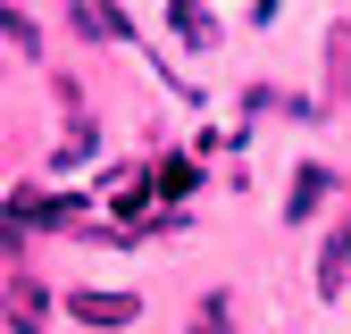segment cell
<instances>
[{
    "mask_svg": "<svg viewBox=\"0 0 351 334\" xmlns=\"http://www.w3.org/2000/svg\"><path fill=\"white\" fill-rule=\"evenodd\" d=\"M9 326H17V334H42V326H51V292H42L34 276L9 284Z\"/></svg>",
    "mask_w": 351,
    "mask_h": 334,
    "instance_id": "cell-1",
    "label": "cell"
},
{
    "mask_svg": "<svg viewBox=\"0 0 351 334\" xmlns=\"http://www.w3.org/2000/svg\"><path fill=\"white\" fill-rule=\"evenodd\" d=\"M84 326H125V318H134L143 301H134V292H75V301H67Z\"/></svg>",
    "mask_w": 351,
    "mask_h": 334,
    "instance_id": "cell-2",
    "label": "cell"
},
{
    "mask_svg": "<svg viewBox=\"0 0 351 334\" xmlns=\"http://www.w3.org/2000/svg\"><path fill=\"white\" fill-rule=\"evenodd\" d=\"M167 25H176V42H193V51H209V42H217L209 0H167Z\"/></svg>",
    "mask_w": 351,
    "mask_h": 334,
    "instance_id": "cell-3",
    "label": "cell"
},
{
    "mask_svg": "<svg viewBox=\"0 0 351 334\" xmlns=\"http://www.w3.org/2000/svg\"><path fill=\"white\" fill-rule=\"evenodd\" d=\"M343 101H351V25L326 34V109H343Z\"/></svg>",
    "mask_w": 351,
    "mask_h": 334,
    "instance_id": "cell-4",
    "label": "cell"
},
{
    "mask_svg": "<svg viewBox=\"0 0 351 334\" xmlns=\"http://www.w3.org/2000/svg\"><path fill=\"white\" fill-rule=\"evenodd\" d=\"M318 201H326V167H301L293 176V201H285V218L301 226V218H318Z\"/></svg>",
    "mask_w": 351,
    "mask_h": 334,
    "instance_id": "cell-5",
    "label": "cell"
},
{
    "mask_svg": "<svg viewBox=\"0 0 351 334\" xmlns=\"http://www.w3.org/2000/svg\"><path fill=\"white\" fill-rule=\"evenodd\" d=\"M343 276H351V234H326V250H318V292H343Z\"/></svg>",
    "mask_w": 351,
    "mask_h": 334,
    "instance_id": "cell-6",
    "label": "cell"
},
{
    "mask_svg": "<svg viewBox=\"0 0 351 334\" xmlns=\"http://www.w3.org/2000/svg\"><path fill=\"white\" fill-rule=\"evenodd\" d=\"M151 184H159V201H184V192L201 184V167H193V159H159V176H151Z\"/></svg>",
    "mask_w": 351,
    "mask_h": 334,
    "instance_id": "cell-7",
    "label": "cell"
},
{
    "mask_svg": "<svg viewBox=\"0 0 351 334\" xmlns=\"http://www.w3.org/2000/svg\"><path fill=\"white\" fill-rule=\"evenodd\" d=\"M0 42H17V51H42V25H34L25 9H9V0H0Z\"/></svg>",
    "mask_w": 351,
    "mask_h": 334,
    "instance_id": "cell-8",
    "label": "cell"
},
{
    "mask_svg": "<svg viewBox=\"0 0 351 334\" xmlns=\"http://www.w3.org/2000/svg\"><path fill=\"white\" fill-rule=\"evenodd\" d=\"M193 334H226V292H209V301H201V318H193Z\"/></svg>",
    "mask_w": 351,
    "mask_h": 334,
    "instance_id": "cell-9",
    "label": "cell"
},
{
    "mask_svg": "<svg viewBox=\"0 0 351 334\" xmlns=\"http://www.w3.org/2000/svg\"><path fill=\"white\" fill-rule=\"evenodd\" d=\"M251 17H259V25H268V17H276V0H251Z\"/></svg>",
    "mask_w": 351,
    "mask_h": 334,
    "instance_id": "cell-10",
    "label": "cell"
}]
</instances>
